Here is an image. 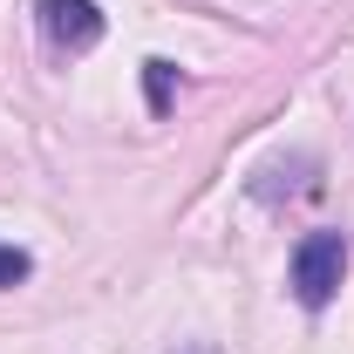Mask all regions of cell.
<instances>
[{
  "label": "cell",
  "mask_w": 354,
  "mask_h": 354,
  "mask_svg": "<svg viewBox=\"0 0 354 354\" xmlns=\"http://www.w3.org/2000/svg\"><path fill=\"white\" fill-rule=\"evenodd\" d=\"M341 279H348V232H334V225L307 232V239L293 245V266H286L293 300H300L307 313H320V307H334Z\"/></svg>",
  "instance_id": "6da1fadb"
},
{
  "label": "cell",
  "mask_w": 354,
  "mask_h": 354,
  "mask_svg": "<svg viewBox=\"0 0 354 354\" xmlns=\"http://www.w3.org/2000/svg\"><path fill=\"white\" fill-rule=\"evenodd\" d=\"M35 28H41V41L55 62H75L88 48L109 35V14L95 7V0H35Z\"/></svg>",
  "instance_id": "7a4b0ae2"
},
{
  "label": "cell",
  "mask_w": 354,
  "mask_h": 354,
  "mask_svg": "<svg viewBox=\"0 0 354 354\" xmlns=\"http://www.w3.org/2000/svg\"><path fill=\"white\" fill-rule=\"evenodd\" d=\"M313 177H320V164L313 157H293V164H266L245 191L259 198V205H279V198H300V191H313Z\"/></svg>",
  "instance_id": "3957f363"
},
{
  "label": "cell",
  "mask_w": 354,
  "mask_h": 354,
  "mask_svg": "<svg viewBox=\"0 0 354 354\" xmlns=\"http://www.w3.org/2000/svg\"><path fill=\"white\" fill-rule=\"evenodd\" d=\"M171 88H184V75H177L171 62H143V95H150V109H157V116L171 109Z\"/></svg>",
  "instance_id": "277c9868"
},
{
  "label": "cell",
  "mask_w": 354,
  "mask_h": 354,
  "mask_svg": "<svg viewBox=\"0 0 354 354\" xmlns=\"http://www.w3.org/2000/svg\"><path fill=\"white\" fill-rule=\"evenodd\" d=\"M28 279H35V259H28L21 245H0V293H7V286H28Z\"/></svg>",
  "instance_id": "5b68a950"
},
{
  "label": "cell",
  "mask_w": 354,
  "mask_h": 354,
  "mask_svg": "<svg viewBox=\"0 0 354 354\" xmlns=\"http://www.w3.org/2000/svg\"><path fill=\"white\" fill-rule=\"evenodd\" d=\"M184 354H212V348H184Z\"/></svg>",
  "instance_id": "8992f818"
}]
</instances>
